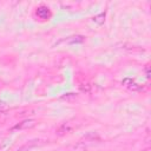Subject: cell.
I'll list each match as a JSON object with an SVG mask.
<instances>
[{"instance_id":"cell-1","label":"cell","mask_w":151,"mask_h":151,"mask_svg":"<svg viewBox=\"0 0 151 151\" xmlns=\"http://www.w3.org/2000/svg\"><path fill=\"white\" fill-rule=\"evenodd\" d=\"M35 124H37V122H35L34 119H25V120H22V122L18 123L17 125H14V126L11 129V131H20V130H27V129H31V127H33Z\"/></svg>"},{"instance_id":"cell-2","label":"cell","mask_w":151,"mask_h":151,"mask_svg":"<svg viewBox=\"0 0 151 151\" xmlns=\"http://www.w3.org/2000/svg\"><path fill=\"white\" fill-rule=\"evenodd\" d=\"M42 144H45V140H41V139H33V140L27 142V143L24 144L22 146H20L17 151H29L31 149L37 147V146H40V145H42Z\"/></svg>"},{"instance_id":"cell-3","label":"cell","mask_w":151,"mask_h":151,"mask_svg":"<svg viewBox=\"0 0 151 151\" xmlns=\"http://www.w3.org/2000/svg\"><path fill=\"white\" fill-rule=\"evenodd\" d=\"M122 84L125 86V87H127V88H130V90H132V91H142L143 90V86L142 85H139V84H137L133 79H131V78H125V79H123L122 80Z\"/></svg>"},{"instance_id":"cell-4","label":"cell","mask_w":151,"mask_h":151,"mask_svg":"<svg viewBox=\"0 0 151 151\" xmlns=\"http://www.w3.org/2000/svg\"><path fill=\"white\" fill-rule=\"evenodd\" d=\"M72 129H73L72 123H71V122H65V123H63V124L58 127V130H57V134H58V136H64V134L71 132Z\"/></svg>"},{"instance_id":"cell-5","label":"cell","mask_w":151,"mask_h":151,"mask_svg":"<svg viewBox=\"0 0 151 151\" xmlns=\"http://www.w3.org/2000/svg\"><path fill=\"white\" fill-rule=\"evenodd\" d=\"M37 15L40 18V19H48L51 13H50V9L46 7V6H40L38 7L37 9Z\"/></svg>"},{"instance_id":"cell-6","label":"cell","mask_w":151,"mask_h":151,"mask_svg":"<svg viewBox=\"0 0 151 151\" xmlns=\"http://www.w3.org/2000/svg\"><path fill=\"white\" fill-rule=\"evenodd\" d=\"M104 20H105V12H101L100 14H98V15H96L93 18V21L97 22L98 25H101L104 22Z\"/></svg>"},{"instance_id":"cell-7","label":"cell","mask_w":151,"mask_h":151,"mask_svg":"<svg viewBox=\"0 0 151 151\" xmlns=\"http://www.w3.org/2000/svg\"><path fill=\"white\" fill-rule=\"evenodd\" d=\"M79 87H80V90H81L83 92H85V93H90V92H91V85H88V84H80Z\"/></svg>"},{"instance_id":"cell-8","label":"cell","mask_w":151,"mask_h":151,"mask_svg":"<svg viewBox=\"0 0 151 151\" xmlns=\"http://www.w3.org/2000/svg\"><path fill=\"white\" fill-rule=\"evenodd\" d=\"M8 109H9V107H8V105H7L4 100H1V99H0V112H1V113L7 112V111H8Z\"/></svg>"},{"instance_id":"cell-9","label":"cell","mask_w":151,"mask_h":151,"mask_svg":"<svg viewBox=\"0 0 151 151\" xmlns=\"http://www.w3.org/2000/svg\"><path fill=\"white\" fill-rule=\"evenodd\" d=\"M73 38H74V39L70 40V42H81V41L84 40L83 37H73Z\"/></svg>"},{"instance_id":"cell-10","label":"cell","mask_w":151,"mask_h":151,"mask_svg":"<svg viewBox=\"0 0 151 151\" xmlns=\"http://www.w3.org/2000/svg\"><path fill=\"white\" fill-rule=\"evenodd\" d=\"M144 72H145V74H146V78H150V66H149V65L145 66Z\"/></svg>"},{"instance_id":"cell-11","label":"cell","mask_w":151,"mask_h":151,"mask_svg":"<svg viewBox=\"0 0 151 151\" xmlns=\"http://www.w3.org/2000/svg\"><path fill=\"white\" fill-rule=\"evenodd\" d=\"M142 151H151V150H150V147H146V149H144V150H142Z\"/></svg>"}]
</instances>
